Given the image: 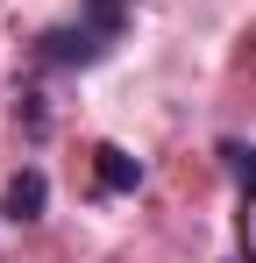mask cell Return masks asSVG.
Masks as SVG:
<instances>
[{
	"label": "cell",
	"mask_w": 256,
	"mask_h": 263,
	"mask_svg": "<svg viewBox=\"0 0 256 263\" xmlns=\"http://www.w3.org/2000/svg\"><path fill=\"white\" fill-rule=\"evenodd\" d=\"M121 0H85V22H64V29H43L36 57L43 64H100L107 43L121 36Z\"/></svg>",
	"instance_id": "1"
},
{
	"label": "cell",
	"mask_w": 256,
	"mask_h": 263,
	"mask_svg": "<svg viewBox=\"0 0 256 263\" xmlns=\"http://www.w3.org/2000/svg\"><path fill=\"white\" fill-rule=\"evenodd\" d=\"M43 199H50V178H43V171H14L0 206H7V220H14V228H29V220H43Z\"/></svg>",
	"instance_id": "2"
},
{
	"label": "cell",
	"mask_w": 256,
	"mask_h": 263,
	"mask_svg": "<svg viewBox=\"0 0 256 263\" xmlns=\"http://www.w3.org/2000/svg\"><path fill=\"white\" fill-rule=\"evenodd\" d=\"M93 171H100V192H135V185H142V164L128 157L121 142H100V149H93Z\"/></svg>",
	"instance_id": "3"
},
{
	"label": "cell",
	"mask_w": 256,
	"mask_h": 263,
	"mask_svg": "<svg viewBox=\"0 0 256 263\" xmlns=\"http://www.w3.org/2000/svg\"><path fill=\"white\" fill-rule=\"evenodd\" d=\"M249 192H256V185H249ZM242 228H249V242H256V206H249V220H242Z\"/></svg>",
	"instance_id": "4"
}]
</instances>
